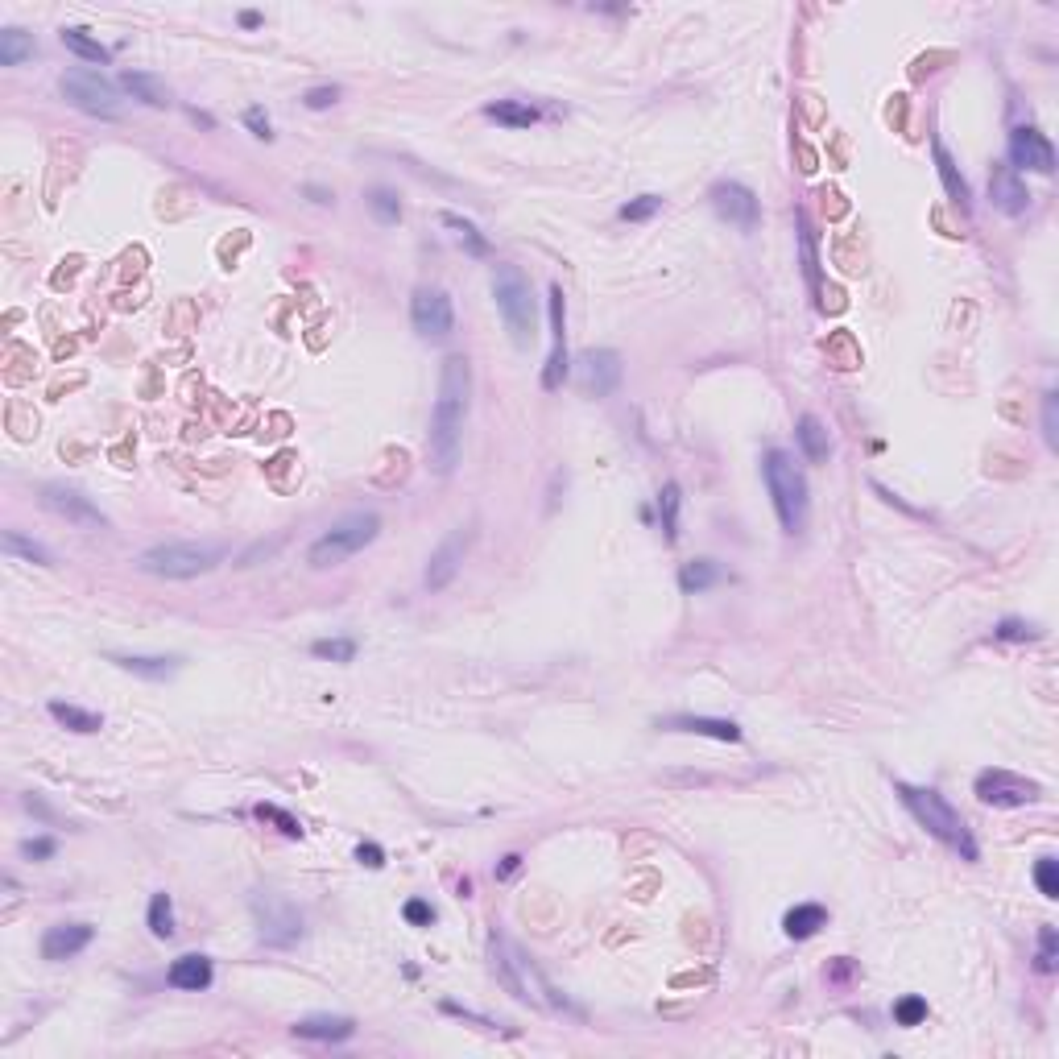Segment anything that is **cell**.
Instances as JSON below:
<instances>
[{
  "label": "cell",
  "mask_w": 1059,
  "mask_h": 1059,
  "mask_svg": "<svg viewBox=\"0 0 1059 1059\" xmlns=\"http://www.w3.org/2000/svg\"><path fill=\"white\" fill-rule=\"evenodd\" d=\"M468 398H472V365L468 356H447L439 373V398L431 410V431H427V460L435 476H451L464 451V418H468Z\"/></svg>",
  "instance_id": "cell-1"
},
{
  "label": "cell",
  "mask_w": 1059,
  "mask_h": 1059,
  "mask_svg": "<svg viewBox=\"0 0 1059 1059\" xmlns=\"http://www.w3.org/2000/svg\"><path fill=\"white\" fill-rule=\"evenodd\" d=\"M894 791L902 799V807L915 815V820L940 840L948 844V849L960 857V861H981V849H977V836L973 828L964 824V815L940 795V791H931V786H911V782H894Z\"/></svg>",
  "instance_id": "cell-2"
},
{
  "label": "cell",
  "mask_w": 1059,
  "mask_h": 1059,
  "mask_svg": "<svg viewBox=\"0 0 1059 1059\" xmlns=\"http://www.w3.org/2000/svg\"><path fill=\"white\" fill-rule=\"evenodd\" d=\"M762 480H766V493L774 501V513L786 534H803L807 526V509H811V497H807V476L803 468L795 464V456L786 447H770L762 456Z\"/></svg>",
  "instance_id": "cell-3"
},
{
  "label": "cell",
  "mask_w": 1059,
  "mask_h": 1059,
  "mask_svg": "<svg viewBox=\"0 0 1059 1059\" xmlns=\"http://www.w3.org/2000/svg\"><path fill=\"white\" fill-rule=\"evenodd\" d=\"M493 298H497V311L509 327V336L518 348H534L538 340V307H534V294H530V278L522 274L518 265L509 261H497L493 265Z\"/></svg>",
  "instance_id": "cell-4"
},
{
  "label": "cell",
  "mask_w": 1059,
  "mask_h": 1059,
  "mask_svg": "<svg viewBox=\"0 0 1059 1059\" xmlns=\"http://www.w3.org/2000/svg\"><path fill=\"white\" fill-rule=\"evenodd\" d=\"M220 563L224 547H207V542H158V547L137 555V567L158 580H195Z\"/></svg>",
  "instance_id": "cell-5"
},
{
  "label": "cell",
  "mask_w": 1059,
  "mask_h": 1059,
  "mask_svg": "<svg viewBox=\"0 0 1059 1059\" xmlns=\"http://www.w3.org/2000/svg\"><path fill=\"white\" fill-rule=\"evenodd\" d=\"M377 534H381V518H377L373 509L348 513V518H340L327 534H319V538L311 542L307 563H311V567H336V563H344V559H352V555L365 551Z\"/></svg>",
  "instance_id": "cell-6"
},
{
  "label": "cell",
  "mask_w": 1059,
  "mask_h": 1059,
  "mask_svg": "<svg viewBox=\"0 0 1059 1059\" xmlns=\"http://www.w3.org/2000/svg\"><path fill=\"white\" fill-rule=\"evenodd\" d=\"M58 92H63L79 112L100 116V120H120V112H125V108H120L116 87L100 71H87V67L63 71V79H58Z\"/></svg>",
  "instance_id": "cell-7"
},
{
  "label": "cell",
  "mask_w": 1059,
  "mask_h": 1059,
  "mask_svg": "<svg viewBox=\"0 0 1059 1059\" xmlns=\"http://www.w3.org/2000/svg\"><path fill=\"white\" fill-rule=\"evenodd\" d=\"M253 906V919H257V935L261 944L269 948H294L302 940V915L294 911V902L282 898V894H253L249 898Z\"/></svg>",
  "instance_id": "cell-8"
},
{
  "label": "cell",
  "mask_w": 1059,
  "mask_h": 1059,
  "mask_svg": "<svg viewBox=\"0 0 1059 1059\" xmlns=\"http://www.w3.org/2000/svg\"><path fill=\"white\" fill-rule=\"evenodd\" d=\"M410 323L422 340H447L451 327H456V307H451L447 290L439 286H422L410 298Z\"/></svg>",
  "instance_id": "cell-9"
},
{
  "label": "cell",
  "mask_w": 1059,
  "mask_h": 1059,
  "mask_svg": "<svg viewBox=\"0 0 1059 1059\" xmlns=\"http://www.w3.org/2000/svg\"><path fill=\"white\" fill-rule=\"evenodd\" d=\"M977 799L985 803V807H1026V803H1035L1043 791H1039V782H1031V778H1022V774H1014V770H981L977 774Z\"/></svg>",
  "instance_id": "cell-10"
},
{
  "label": "cell",
  "mask_w": 1059,
  "mask_h": 1059,
  "mask_svg": "<svg viewBox=\"0 0 1059 1059\" xmlns=\"http://www.w3.org/2000/svg\"><path fill=\"white\" fill-rule=\"evenodd\" d=\"M621 377H625V365H621V352H613V348H588L576 360V385L588 393V398H609V393H617Z\"/></svg>",
  "instance_id": "cell-11"
},
{
  "label": "cell",
  "mask_w": 1059,
  "mask_h": 1059,
  "mask_svg": "<svg viewBox=\"0 0 1059 1059\" xmlns=\"http://www.w3.org/2000/svg\"><path fill=\"white\" fill-rule=\"evenodd\" d=\"M712 207H716L720 220H729L741 232H753V228H758V220H762L758 195H753L745 183H737V178H724V183L712 187Z\"/></svg>",
  "instance_id": "cell-12"
},
{
  "label": "cell",
  "mask_w": 1059,
  "mask_h": 1059,
  "mask_svg": "<svg viewBox=\"0 0 1059 1059\" xmlns=\"http://www.w3.org/2000/svg\"><path fill=\"white\" fill-rule=\"evenodd\" d=\"M1010 166L1022 174V170H1035V174H1055V145L1047 133H1039L1035 125H1018L1010 133Z\"/></svg>",
  "instance_id": "cell-13"
},
{
  "label": "cell",
  "mask_w": 1059,
  "mask_h": 1059,
  "mask_svg": "<svg viewBox=\"0 0 1059 1059\" xmlns=\"http://www.w3.org/2000/svg\"><path fill=\"white\" fill-rule=\"evenodd\" d=\"M42 501H46V509L58 513V518H67L71 526H83V530H100L108 522L104 509L92 497H83L79 489H71V484H46Z\"/></svg>",
  "instance_id": "cell-14"
},
{
  "label": "cell",
  "mask_w": 1059,
  "mask_h": 1059,
  "mask_svg": "<svg viewBox=\"0 0 1059 1059\" xmlns=\"http://www.w3.org/2000/svg\"><path fill=\"white\" fill-rule=\"evenodd\" d=\"M571 373L567 360V302H563V286H551V356L547 369H542V389H559Z\"/></svg>",
  "instance_id": "cell-15"
},
{
  "label": "cell",
  "mask_w": 1059,
  "mask_h": 1059,
  "mask_svg": "<svg viewBox=\"0 0 1059 1059\" xmlns=\"http://www.w3.org/2000/svg\"><path fill=\"white\" fill-rule=\"evenodd\" d=\"M464 551H468V530L456 526V530H451V534L439 542V547H435V555H431V563H427V576H422L427 592H443V588H451V580L460 576Z\"/></svg>",
  "instance_id": "cell-16"
},
{
  "label": "cell",
  "mask_w": 1059,
  "mask_h": 1059,
  "mask_svg": "<svg viewBox=\"0 0 1059 1059\" xmlns=\"http://www.w3.org/2000/svg\"><path fill=\"white\" fill-rule=\"evenodd\" d=\"M989 199L997 211H1006V216H1022L1026 207H1031V191H1026L1022 174L1010 166V162H997L993 174H989Z\"/></svg>",
  "instance_id": "cell-17"
},
{
  "label": "cell",
  "mask_w": 1059,
  "mask_h": 1059,
  "mask_svg": "<svg viewBox=\"0 0 1059 1059\" xmlns=\"http://www.w3.org/2000/svg\"><path fill=\"white\" fill-rule=\"evenodd\" d=\"M92 940H96V927L92 923H58V927H50L42 935V956L50 964L71 960V956H79Z\"/></svg>",
  "instance_id": "cell-18"
},
{
  "label": "cell",
  "mask_w": 1059,
  "mask_h": 1059,
  "mask_svg": "<svg viewBox=\"0 0 1059 1059\" xmlns=\"http://www.w3.org/2000/svg\"><path fill=\"white\" fill-rule=\"evenodd\" d=\"M658 729H667V733H695V737H712V741H729V745L741 741V724L737 720H724V716H667V720H658Z\"/></svg>",
  "instance_id": "cell-19"
},
{
  "label": "cell",
  "mask_w": 1059,
  "mask_h": 1059,
  "mask_svg": "<svg viewBox=\"0 0 1059 1059\" xmlns=\"http://www.w3.org/2000/svg\"><path fill=\"white\" fill-rule=\"evenodd\" d=\"M294 1035L311 1043H348L356 1035V1022L348 1014H311L294 1022Z\"/></svg>",
  "instance_id": "cell-20"
},
{
  "label": "cell",
  "mask_w": 1059,
  "mask_h": 1059,
  "mask_svg": "<svg viewBox=\"0 0 1059 1059\" xmlns=\"http://www.w3.org/2000/svg\"><path fill=\"white\" fill-rule=\"evenodd\" d=\"M108 662H116L120 671H129L137 679L149 683H166L178 675V658L174 654H108Z\"/></svg>",
  "instance_id": "cell-21"
},
{
  "label": "cell",
  "mask_w": 1059,
  "mask_h": 1059,
  "mask_svg": "<svg viewBox=\"0 0 1059 1059\" xmlns=\"http://www.w3.org/2000/svg\"><path fill=\"white\" fill-rule=\"evenodd\" d=\"M211 960L207 956H199V952H187V956H178L174 964H170V973H166V981L174 985V989H187V993H203V989H211Z\"/></svg>",
  "instance_id": "cell-22"
},
{
  "label": "cell",
  "mask_w": 1059,
  "mask_h": 1059,
  "mask_svg": "<svg viewBox=\"0 0 1059 1059\" xmlns=\"http://www.w3.org/2000/svg\"><path fill=\"white\" fill-rule=\"evenodd\" d=\"M931 154H935V170H940V183H944L948 199H952L960 211H968V207H973V195H968V183H964V174H960L956 158L948 154V145H944V141H931Z\"/></svg>",
  "instance_id": "cell-23"
},
{
  "label": "cell",
  "mask_w": 1059,
  "mask_h": 1059,
  "mask_svg": "<svg viewBox=\"0 0 1059 1059\" xmlns=\"http://www.w3.org/2000/svg\"><path fill=\"white\" fill-rule=\"evenodd\" d=\"M795 443H799V451L803 456L811 460V464H824L828 456H832V439H828V427L815 414H803L799 418V427H795Z\"/></svg>",
  "instance_id": "cell-24"
},
{
  "label": "cell",
  "mask_w": 1059,
  "mask_h": 1059,
  "mask_svg": "<svg viewBox=\"0 0 1059 1059\" xmlns=\"http://www.w3.org/2000/svg\"><path fill=\"white\" fill-rule=\"evenodd\" d=\"M489 948H493V973H497V981H501V985H505L513 997H518V1002H534L530 985H526V981H522V973H518V968H522V960H513V956H509V948H505V940H497V935H493V944H489Z\"/></svg>",
  "instance_id": "cell-25"
},
{
  "label": "cell",
  "mask_w": 1059,
  "mask_h": 1059,
  "mask_svg": "<svg viewBox=\"0 0 1059 1059\" xmlns=\"http://www.w3.org/2000/svg\"><path fill=\"white\" fill-rule=\"evenodd\" d=\"M120 87L133 92V100H141L149 108H170V87L149 71H120Z\"/></svg>",
  "instance_id": "cell-26"
},
{
  "label": "cell",
  "mask_w": 1059,
  "mask_h": 1059,
  "mask_svg": "<svg viewBox=\"0 0 1059 1059\" xmlns=\"http://www.w3.org/2000/svg\"><path fill=\"white\" fill-rule=\"evenodd\" d=\"M828 923V911L820 902H803V906H791V911L782 915V931L791 935V940H811L815 931Z\"/></svg>",
  "instance_id": "cell-27"
},
{
  "label": "cell",
  "mask_w": 1059,
  "mask_h": 1059,
  "mask_svg": "<svg viewBox=\"0 0 1059 1059\" xmlns=\"http://www.w3.org/2000/svg\"><path fill=\"white\" fill-rule=\"evenodd\" d=\"M720 580H724V567H720L716 559H691V563H683V571H679V588H683L687 596H700V592L716 588Z\"/></svg>",
  "instance_id": "cell-28"
},
{
  "label": "cell",
  "mask_w": 1059,
  "mask_h": 1059,
  "mask_svg": "<svg viewBox=\"0 0 1059 1059\" xmlns=\"http://www.w3.org/2000/svg\"><path fill=\"white\" fill-rule=\"evenodd\" d=\"M63 46H67L71 54H79L83 63H100V67H104V63H112V50H108L100 38H92V34H87L83 25H67V29H63Z\"/></svg>",
  "instance_id": "cell-29"
},
{
  "label": "cell",
  "mask_w": 1059,
  "mask_h": 1059,
  "mask_svg": "<svg viewBox=\"0 0 1059 1059\" xmlns=\"http://www.w3.org/2000/svg\"><path fill=\"white\" fill-rule=\"evenodd\" d=\"M46 712H50L58 724H63V729H71V733H100V729H104V716L87 712V708H75V704H63V700H50Z\"/></svg>",
  "instance_id": "cell-30"
},
{
  "label": "cell",
  "mask_w": 1059,
  "mask_h": 1059,
  "mask_svg": "<svg viewBox=\"0 0 1059 1059\" xmlns=\"http://www.w3.org/2000/svg\"><path fill=\"white\" fill-rule=\"evenodd\" d=\"M484 116L497 120V125H505V129H530V125H538V112L530 104H518V100H493V104H484Z\"/></svg>",
  "instance_id": "cell-31"
},
{
  "label": "cell",
  "mask_w": 1059,
  "mask_h": 1059,
  "mask_svg": "<svg viewBox=\"0 0 1059 1059\" xmlns=\"http://www.w3.org/2000/svg\"><path fill=\"white\" fill-rule=\"evenodd\" d=\"M38 46L25 29H0V67H21L25 58H34Z\"/></svg>",
  "instance_id": "cell-32"
},
{
  "label": "cell",
  "mask_w": 1059,
  "mask_h": 1059,
  "mask_svg": "<svg viewBox=\"0 0 1059 1059\" xmlns=\"http://www.w3.org/2000/svg\"><path fill=\"white\" fill-rule=\"evenodd\" d=\"M679 509H683V493H679L675 480H667V484H662V493H658V518H662V534H667V542H679Z\"/></svg>",
  "instance_id": "cell-33"
},
{
  "label": "cell",
  "mask_w": 1059,
  "mask_h": 1059,
  "mask_svg": "<svg viewBox=\"0 0 1059 1059\" xmlns=\"http://www.w3.org/2000/svg\"><path fill=\"white\" fill-rule=\"evenodd\" d=\"M439 220H443V228H451V232H456V240H460V245H464L472 257H484V253H489V240H484V236L476 232V224H472V220L456 216V211H443Z\"/></svg>",
  "instance_id": "cell-34"
},
{
  "label": "cell",
  "mask_w": 1059,
  "mask_h": 1059,
  "mask_svg": "<svg viewBox=\"0 0 1059 1059\" xmlns=\"http://www.w3.org/2000/svg\"><path fill=\"white\" fill-rule=\"evenodd\" d=\"M365 203H369V211H373V220H377V224H385V228L402 220L398 191H389V187H373V191L365 195Z\"/></svg>",
  "instance_id": "cell-35"
},
{
  "label": "cell",
  "mask_w": 1059,
  "mask_h": 1059,
  "mask_svg": "<svg viewBox=\"0 0 1059 1059\" xmlns=\"http://www.w3.org/2000/svg\"><path fill=\"white\" fill-rule=\"evenodd\" d=\"M5 551H9V555H17V559H25V563H38V567H50V563H54V559H50V551L42 547V542L25 538L21 530H5Z\"/></svg>",
  "instance_id": "cell-36"
},
{
  "label": "cell",
  "mask_w": 1059,
  "mask_h": 1059,
  "mask_svg": "<svg viewBox=\"0 0 1059 1059\" xmlns=\"http://www.w3.org/2000/svg\"><path fill=\"white\" fill-rule=\"evenodd\" d=\"M149 931H154V940H170V935H174V902H170V894L149 898Z\"/></svg>",
  "instance_id": "cell-37"
},
{
  "label": "cell",
  "mask_w": 1059,
  "mask_h": 1059,
  "mask_svg": "<svg viewBox=\"0 0 1059 1059\" xmlns=\"http://www.w3.org/2000/svg\"><path fill=\"white\" fill-rule=\"evenodd\" d=\"M799 249H803V274H807V286L820 294V257H815V236L807 228V220H799Z\"/></svg>",
  "instance_id": "cell-38"
},
{
  "label": "cell",
  "mask_w": 1059,
  "mask_h": 1059,
  "mask_svg": "<svg viewBox=\"0 0 1059 1059\" xmlns=\"http://www.w3.org/2000/svg\"><path fill=\"white\" fill-rule=\"evenodd\" d=\"M311 654L323 662H352L356 658V642L352 638H319L311 642Z\"/></svg>",
  "instance_id": "cell-39"
},
{
  "label": "cell",
  "mask_w": 1059,
  "mask_h": 1059,
  "mask_svg": "<svg viewBox=\"0 0 1059 1059\" xmlns=\"http://www.w3.org/2000/svg\"><path fill=\"white\" fill-rule=\"evenodd\" d=\"M993 638H997V642H1039L1043 633H1039V625H1031V621L1010 617V621H1002V625L993 629Z\"/></svg>",
  "instance_id": "cell-40"
},
{
  "label": "cell",
  "mask_w": 1059,
  "mask_h": 1059,
  "mask_svg": "<svg viewBox=\"0 0 1059 1059\" xmlns=\"http://www.w3.org/2000/svg\"><path fill=\"white\" fill-rule=\"evenodd\" d=\"M1059 964V935L1055 927H1039V952H1035V968L1039 973H1055Z\"/></svg>",
  "instance_id": "cell-41"
},
{
  "label": "cell",
  "mask_w": 1059,
  "mask_h": 1059,
  "mask_svg": "<svg viewBox=\"0 0 1059 1059\" xmlns=\"http://www.w3.org/2000/svg\"><path fill=\"white\" fill-rule=\"evenodd\" d=\"M923 1018H927V1002H923L919 993H906V997H898V1002H894V1022L898 1026H919Z\"/></svg>",
  "instance_id": "cell-42"
},
{
  "label": "cell",
  "mask_w": 1059,
  "mask_h": 1059,
  "mask_svg": "<svg viewBox=\"0 0 1059 1059\" xmlns=\"http://www.w3.org/2000/svg\"><path fill=\"white\" fill-rule=\"evenodd\" d=\"M658 207H662V199H658V195H638V199H629V203L621 207V220H625V224L654 220V216H658Z\"/></svg>",
  "instance_id": "cell-43"
},
{
  "label": "cell",
  "mask_w": 1059,
  "mask_h": 1059,
  "mask_svg": "<svg viewBox=\"0 0 1059 1059\" xmlns=\"http://www.w3.org/2000/svg\"><path fill=\"white\" fill-rule=\"evenodd\" d=\"M1043 439L1055 451L1059 447V393H1043Z\"/></svg>",
  "instance_id": "cell-44"
},
{
  "label": "cell",
  "mask_w": 1059,
  "mask_h": 1059,
  "mask_svg": "<svg viewBox=\"0 0 1059 1059\" xmlns=\"http://www.w3.org/2000/svg\"><path fill=\"white\" fill-rule=\"evenodd\" d=\"M1035 882H1039V894L1043 898H1059V861L1055 857H1043L1035 865Z\"/></svg>",
  "instance_id": "cell-45"
},
{
  "label": "cell",
  "mask_w": 1059,
  "mask_h": 1059,
  "mask_svg": "<svg viewBox=\"0 0 1059 1059\" xmlns=\"http://www.w3.org/2000/svg\"><path fill=\"white\" fill-rule=\"evenodd\" d=\"M257 820H274V824H278L286 836H294V840L302 836V824L294 820V815H286V811H278V807H269V803H261V807H257Z\"/></svg>",
  "instance_id": "cell-46"
},
{
  "label": "cell",
  "mask_w": 1059,
  "mask_h": 1059,
  "mask_svg": "<svg viewBox=\"0 0 1059 1059\" xmlns=\"http://www.w3.org/2000/svg\"><path fill=\"white\" fill-rule=\"evenodd\" d=\"M340 100V87H311L307 96H302V104H307L311 112H323V108H331Z\"/></svg>",
  "instance_id": "cell-47"
},
{
  "label": "cell",
  "mask_w": 1059,
  "mask_h": 1059,
  "mask_svg": "<svg viewBox=\"0 0 1059 1059\" xmlns=\"http://www.w3.org/2000/svg\"><path fill=\"white\" fill-rule=\"evenodd\" d=\"M54 849H58V844L50 836H38V840H25L21 844V857L25 861H46V857H54Z\"/></svg>",
  "instance_id": "cell-48"
},
{
  "label": "cell",
  "mask_w": 1059,
  "mask_h": 1059,
  "mask_svg": "<svg viewBox=\"0 0 1059 1059\" xmlns=\"http://www.w3.org/2000/svg\"><path fill=\"white\" fill-rule=\"evenodd\" d=\"M402 915H406V923H414V927H431V923H435V911H431V906L422 902V898H410Z\"/></svg>",
  "instance_id": "cell-49"
},
{
  "label": "cell",
  "mask_w": 1059,
  "mask_h": 1059,
  "mask_svg": "<svg viewBox=\"0 0 1059 1059\" xmlns=\"http://www.w3.org/2000/svg\"><path fill=\"white\" fill-rule=\"evenodd\" d=\"M245 125H249V129H253V137H261V141H269V137H274V125H269L265 108H249V112H245Z\"/></svg>",
  "instance_id": "cell-50"
},
{
  "label": "cell",
  "mask_w": 1059,
  "mask_h": 1059,
  "mask_svg": "<svg viewBox=\"0 0 1059 1059\" xmlns=\"http://www.w3.org/2000/svg\"><path fill=\"white\" fill-rule=\"evenodd\" d=\"M356 861H360V865H369V869H381V865H385L381 844H356Z\"/></svg>",
  "instance_id": "cell-51"
},
{
  "label": "cell",
  "mask_w": 1059,
  "mask_h": 1059,
  "mask_svg": "<svg viewBox=\"0 0 1059 1059\" xmlns=\"http://www.w3.org/2000/svg\"><path fill=\"white\" fill-rule=\"evenodd\" d=\"M443 1010H447V1014H456V1018H472V1022H480V1026H489V1031L497 1026L493 1018H484V1014H476V1010H468V1006H460V1002H443Z\"/></svg>",
  "instance_id": "cell-52"
},
{
  "label": "cell",
  "mask_w": 1059,
  "mask_h": 1059,
  "mask_svg": "<svg viewBox=\"0 0 1059 1059\" xmlns=\"http://www.w3.org/2000/svg\"><path fill=\"white\" fill-rule=\"evenodd\" d=\"M849 977H853V960H849V956H840V960L828 968V981L840 985V981H849Z\"/></svg>",
  "instance_id": "cell-53"
},
{
  "label": "cell",
  "mask_w": 1059,
  "mask_h": 1059,
  "mask_svg": "<svg viewBox=\"0 0 1059 1059\" xmlns=\"http://www.w3.org/2000/svg\"><path fill=\"white\" fill-rule=\"evenodd\" d=\"M518 865H522V857H518V853H509V857L501 861V869H497V877H513V873H518Z\"/></svg>",
  "instance_id": "cell-54"
},
{
  "label": "cell",
  "mask_w": 1059,
  "mask_h": 1059,
  "mask_svg": "<svg viewBox=\"0 0 1059 1059\" xmlns=\"http://www.w3.org/2000/svg\"><path fill=\"white\" fill-rule=\"evenodd\" d=\"M240 25H249V29H257V25H261V13H253V9H249V13H240Z\"/></svg>",
  "instance_id": "cell-55"
},
{
  "label": "cell",
  "mask_w": 1059,
  "mask_h": 1059,
  "mask_svg": "<svg viewBox=\"0 0 1059 1059\" xmlns=\"http://www.w3.org/2000/svg\"><path fill=\"white\" fill-rule=\"evenodd\" d=\"M307 195H311V199H315V203H331V195H327V191H323V187H307Z\"/></svg>",
  "instance_id": "cell-56"
}]
</instances>
